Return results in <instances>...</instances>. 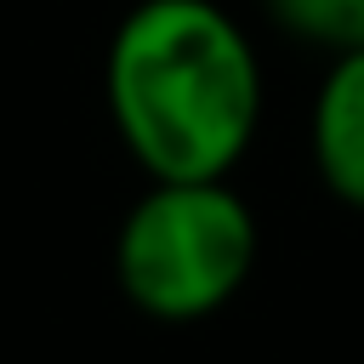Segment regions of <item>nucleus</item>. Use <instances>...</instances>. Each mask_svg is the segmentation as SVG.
<instances>
[{
  "instance_id": "1",
  "label": "nucleus",
  "mask_w": 364,
  "mask_h": 364,
  "mask_svg": "<svg viewBox=\"0 0 364 364\" xmlns=\"http://www.w3.org/2000/svg\"><path fill=\"white\" fill-rule=\"evenodd\" d=\"M102 108L148 182L233 176L267 108V68L222 0H136L102 46Z\"/></svg>"
},
{
  "instance_id": "2",
  "label": "nucleus",
  "mask_w": 364,
  "mask_h": 364,
  "mask_svg": "<svg viewBox=\"0 0 364 364\" xmlns=\"http://www.w3.org/2000/svg\"><path fill=\"white\" fill-rule=\"evenodd\" d=\"M262 222L233 176L148 182L114 228V284L154 324L216 318L256 273Z\"/></svg>"
},
{
  "instance_id": "3",
  "label": "nucleus",
  "mask_w": 364,
  "mask_h": 364,
  "mask_svg": "<svg viewBox=\"0 0 364 364\" xmlns=\"http://www.w3.org/2000/svg\"><path fill=\"white\" fill-rule=\"evenodd\" d=\"M307 159L318 188L364 216V51L324 57L307 102Z\"/></svg>"
},
{
  "instance_id": "4",
  "label": "nucleus",
  "mask_w": 364,
  "mask_h": 364,
  "mask_svg": "<svg viewBox=\"0 0 364 364\" xmlns=\"http://www.w3.org/2000/svg\"><path fill=\"white\" fill-rule=\"evenodd\" d=\"M262 17L307 51H364V0H262Z\"/></svg>"
}]
</instances>
